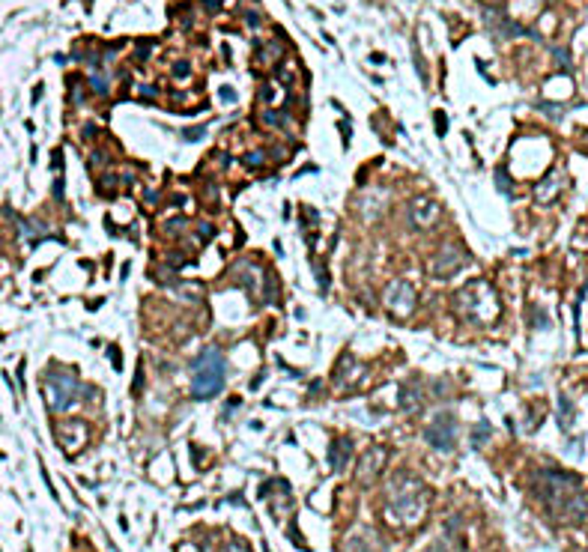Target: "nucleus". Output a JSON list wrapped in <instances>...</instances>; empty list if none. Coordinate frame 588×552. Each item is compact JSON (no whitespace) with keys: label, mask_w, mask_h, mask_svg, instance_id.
Returning <instances> with one entry per match:
<instances>
[{"label":"nucleus","mask_w":588,"mask_h":552,"mask_svg":"<svg viewBox=\"0 0 588 552\" xmlns=\"http://www.w3.org/2000/svg\"><path fill=\"white\" fill-rule=\"evenodd\" d=\"M57 442L72 454V451H78L87 442V427H84L81 421H63V424H57Z\"/></svg>","instance_id":"f8f14e48"},{"label":"nucleus","mask_w":588,"mask_h":552,"mask_svg":"<svg viewBox=\"0 0 588 552\" xmlns=\"http://www.w3.org/2000/svg\"><path fill=\"white\" fill-rule=\"evenodd\" d=\"M534 493L558 520L580 522L588 513V501L580 493V481L565 472H541L534 481Z\"/></svg>","instance_id":"f257e3e1"},{"label":"nucleus","mask_w":588,"mask_h":552,"mask_svg":"<svg viewBox=\"0 0 588 552\" xmlns=\"http://www.w3.org/2000/svg\"><path fill=\"white\" fill-rule=\"evenodd\" d=\"M278 57H281V42H272V45H269V51H263V60H269V63H272V60H278Z\"/></svg>","instance_id":"aec40b11"},{"label":"nucleus","mask_w":588,"mask_h":552,"mask_svg":"<svg viewBox=\"0 0 588 552\" xmlns=\"http://www.w3.org/2000/svg\"><path fill=\"white\" fill-rule=\"evenodd\" d=\"M341 552H380V541L370 529H361V532H353L346 537Z\"/></svg>","instance_id":"ddd939ff"},{"label":"nucleus","mask_w":588,"mask_h":552,"mask_svg":"<svg viewBox=\"0 0 588 552\" xmlns=\"http://www.w3.org/2000/svg\"><path fill=\"white\" fill-rule=\"evenodd\" d=\"M349 457H353V442H349V439H334L329 448V466L334 472H341L349 463Z\"/></svg>","instance_id":"2eb2a0df"},{"label":"nucleus","mask_w":588,"mask_h":552,"mask_svg":"<svg viewBox=\"0 0 588 552\" xmlns=\"http://www.w3.org/2000/svg\"><path fill=\"white\" fill-rule=\"evenodd\" d=\"M224 552H248V546H245L242 541H230V544H227V549H224Z\"/></svg>","instance_id":"5701e85b"},{"label":"nucleus","mask_w":588,"mask_h":552,"mask_svg":"<svg viewBox=\"0 0 588 552\" xmlns=\"http://www.w3.org/2000/svg\"><path fill=\"white\" fill-rule=\"evenodd\" d=\"M200 236H204V239H209V236H212V227H209V224H200Z\"/></svg>","instance_id":"bb28decb"},{"label":"nucleus","mask_w":588,"mask_h":552,"mask_svg":"<svg viewBox=\"0 0 588 552\" xmlns=\"http://www.w3.org/2000/svg\"><path fill=\"white\" fill-rule=\"evenodd\" d=\"M454 308L460 317L472 322H493L499 317V299L496 290L487 281H469L463 290L454 296Z\"/></svg>","instance_id":"7ed1b4c3"},{"label":"nucleus","mask_w":588,"mask_h":552,"mask_svg":"<svg viewBox=\"0 0 588 552\" xmlns=\"http://www.w3.org/2000/svg\"><path fill=\"white\" fill-rule=\"evenodd\" d=\"M93 93H99V96L108 93V78H105V75H93Z\"/></svg>","instance_id":"a211bd4d"},{"label":"nucleus","mask_w":588,"mask_h":552,"mask_svg":"<svg viewBox=\"0 0 588 552\" xmlns=\"http://www.w3.org/2000/svg\"><path fill=\"white\" fill-rule=\"evenodd\" d=\"M427 552H451V549H448V546H445V544H436V546H430V549H427Z\"/></svg>","instance_id":"cd10ccee"},{"label":"nucleus","mask_w":588,"mask_h":552,"mask_svg":"<svg viewBox=\"0 0 588 552\" xmlns=\"http://www.w3.org/2000/svg\"><path fill=\"white\" fill-rule=\"evenodd\" d=\"M427 513V487L415 475L397 472L385 490V517L394 525H418Z\"/></svg>","instance_id":"f03ea898"},{"label":"nucleus","mask_w":588,"mask_h":552,"mask_svg":"<svg viewBox=\"0 0 588 552\" xmlns=\"http://www.w3.org/2000/svg\"><path fill=\"white\" fill-rule=\"evenodd\" d=\"M385 460H389V451H385L382 445H373V448H368L365 454H361V463H358V481L361 484H373L382 475V469H385Z\"/></svg>","instance_id":"9d476101"},{"label":"nucleus","mask_w":588,"mask_h":552,"mask_svg":"<svg viewBox=\"0 0 588 552\" xmlns=\"http://www.w3.org/2000/svg\"><path fill=\"white\" fill-rule=\"evenodd\" d=\"M487 439H490V424L481 421L478 427H475V433H472V445L478 448V445H484V442H487Z\"/></svg>","instance_id":"f3484780"},{"label":"nucleus","mask_w":588,"mask_h":552,"mask_svg":"<svg viewBox=\"0 0 588 552\" xmlns=\"http://www.w3.org/2000/svg\"><path fill=\"white\" fill-rule=\"evenodd\" d=\"M365 380V365L353 356V353H344L341 358H337V365H334V373H332V382L337 388H353L356 382Z\"/></svg>","instance_id":"1a4fd4ad"},{"label":"nucleus","mask_w":588,"mask_h":552,"mask_svg":"<svg viewBox=\"0 0 588 552\" xmlns=\"http://www.w3.org/2000/svg\"><path fill=\"white\" fill-rule=\"evenodd\" d=\"M424 439H427V442L436 451L448 454V451L454 448V442H457V421H454L451 412H442V415H436L430 427L424 430Z\"/></svg>","instance_id":"0eeeda50"},{"label":"nucleus","mask_w":588,"mask_h":552,"mask_svg":"<svg viewBox=\"0 0 588 552\" xmlns=\"http://www.w3.org/2000/svg\"><path fill=\"white\" fill-rule=\"evenodd\" d=\"M204 134H206V129H185V132H182L185 141H200Z\"/></svg>","instance_id":"4be33fe9"},{"label":"nucleus","mask_w":588,"mask_h":552,"mask_svg":"<svg viewBox=\"0 0 588 552\" xmlns=\"http://www.w3.org/2000/svg\"><path fill=\"white\" fill-rule=\"evenodd\" d=\"M218 4H221V0H206V6H209V9H215Z\"/></svg>","instance_id":"c85d7f7f"},{"label":"nucleus","mask_w":588,"mask_h":552,"mask_svg":"<svg viewBox=\"0 0 588 552\" xmlns=\"http://www.w3.org/2000/svg\"><path fill=\"white\" fill-rule=\"evenodd\" d=\"M561 180H565V177H561L558 170L546 173V177H544V182L534 188L537 200H541V203H549V200H556V197H558V192H561V188H565V182H561Z\"/></svg>","instance_id":"4468645a"},{"label":"nucleus","mask_w":588,"mask_h":552,"mask_svg":"<svg viewBox=\"0 0 588 552\" xmlns=\"http://www.w3.org/2000/svg\"><path fill=\"white\" fill-rule=\"evenodd\" d=\"M221 99H224V102H236V93L230 90V87H224V90H221Z\"/></svg>","instance_id":"a878e982"},{"label":"nucleus","mask_w":588,"mask_h":552,"mask_svg":"<svg viewBox=\"0 0 588 552\" xmlns=\"http://www.w3.org/2000/svg\"><path fill=\"white\" fill-rule=\"evenodd\" d=\"M436 218H439V203L430 197H418V200H412L409 203V221H412V227H418V230H427L436 224Z\"/></svg>","instance_id":"9b49d317"},{"label":"nucleus","mask_w":588,"mask_h":552,"mask_svg":"<svg viewBox=\"0 0 588 552\" xmlns=\"http://www.w3.org/2000/svg\"><path fill=\"white\" fill-rule=\"evenodd\" d=\"M173 75H177V78H185V75H189V63H177V66H173Z\"/></svg>","instance_id":"b1692460"},{"label":"nucleus","mask_w":588,"mask_h":552,"mask_svg":"<svg viewBox=\"0 0 588 552\" xmlns=\"http://www.w3.org/2000/svg\"><path fill=\"white\" fill-rule=\"evenodd\" d=\"M469 263V254H466V248H460V245H442L439 251L433 254V260L427 263V272L433 275L436 281H445V278H451V275H457L463 266Z\"/></svg>","instance_id":"423d86ee"},{"label":"nucleus","mask_w":588,"mask_h":552,"mask_svg":"<svg viewBox=\"0 0 588 552\" xmlns=\"http://www.w3.org/2000/svg\"><path fill=\"white\" fill-rule=\"evenodd\" d=\"M400 409L412 412V415L421 409V391H418V385H404V388H400Z\"/></svg>","instance_id":"dca6fc26"},{"label":"nucleus","mask_w":588,"mask_h":552,"mask_svg":"<svg viewBox=\"0 0 588 552\" xmlns=\"http://www.w3.org/2000/svg\"><path fill=\"white\" fill-rule=\"evenodd\" d=\"M224 388V358L218 349H204L194 361V376H192V394L197 400L215 397Z\"/></svg>","instance_id":"20e7f679"},{"label":"nucleus","mask_w":588,"mask_h":552,"mask_svg":"<svg viewBox=\"0 0 588 552\" xmlns=\"http://www.w3.org/2000/svg\"><path fill=\"white\" fill-rule=\"evenodd\" d=\"M385 308H389L394 317H409L415 310V287L409 281H392L389 290H385Z\"/></svg>","instance_id":"6e6552de"},{"label":"nucleus","mask_w":588,"mask_h":552,"mask_svg":"<svg viewBox=\"0 0 588 552\" xmlns=\"http://www.w3.org/2000/svg\"><path fill=\"white\" fill-rule=\"evenodd\" d=\"M81 394V382L72 370H48L45 376V400L48 409L54 412H66L75 406V400Z\"/></svg>","instance_id":"39448f33"},{"label":"nucleus","mask_w":588,"mask_h":552,"mask_svg":"<svg viewBox=\"0 0 588 552\" xmlns=\"http://www.w3.org/2000/svg\"><path fill=\"white\" fill-rule=\"evenodd\" d=\"M570 424V400L561 397V427H568Z\"/></svg>","instance_id":"6ab92c4d"},{"label":"nucleus","mask_w":588,"mask_h":552,"mask_svg":"<svg viewBox=\"0 0 588 552\" xmlns=\"http://www.w3.org/2000/svg\"><path fill=\"white\" fill-rule=\"evenodd\" d=\"M263 161H266V158H263V153H251V156L245 158V168H251V170L254 168H263Z\"/></svg>","instance_id":"412c9836"},{"label":"nucleus","mask_w":588,"mask_h":552,"mask_svg":"<svg viewBox=\"0 0 588 552\" xmlns=\"http://www.w3.org/2000/svg\"><path fill=\"white\" fill-rule=\"evenodd\" d=\"M436 125H439V134H445L448 123H445V114H442V111H436Z\"/></svg>","instance_id":"393cba45"}]
</instances>
